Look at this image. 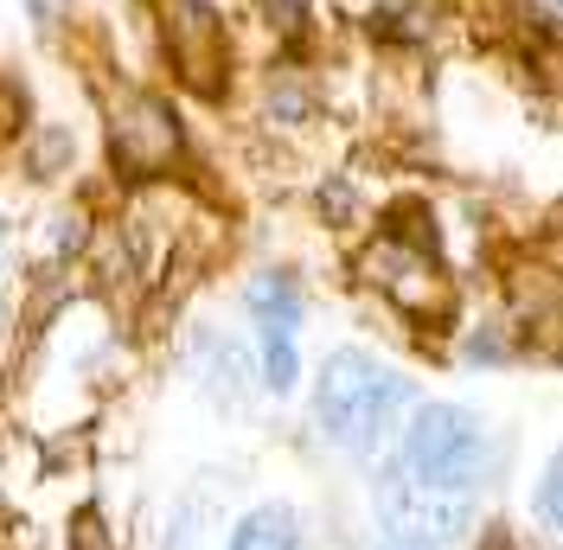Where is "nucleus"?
<instances>
[{
	"mask_svg": "<svg viewBox=\"0 0 563 550\" xmlns=\"http://www.w3.org/2000/svg\"><path fill=\"white\" fill-rule=\"evenodd\" d=\"M538 506H544V525H558V468H551L544 486H538Z\"/></svg>",
	"mask_w": 563,
	"mask_h": 550,
	"instance_id": "423d86ee",
	"label": "nucleus"
},
{
	"mask_svg": "<svg viewBox=\"0 0 563 550\" xmlns=\"http://www.w3.org/2000/svg\"><path fill=\"white\" fill-rule=\"evenodd\" d=\"M378 518H385V531L397 544L435 550V544H455L474 525V493H449V486H422L410 474H385L378 481Z\"/></svg>",
	"mask_w": 563,
	"mask_h": 550,
	"instance_id": "7ed1b4c3",
	"label": "nucleus"
},
{
	"mask_svg": "<svg viewBox=\"0 0 563 550\" xmlns=\"http://www.w3.org/2000/svg\"><path fill=\"white\" fill-rule=\"evenodd\" d=\"M263 378H269V391H295V333L288 327H263Z\"/></svg>",
	"mask_w": 563,
	"mask_h": 550,
	"instance_id": "39448f33",
	"label": "nucleus"
},
{
	"mask_svg": "<svg viewBox=\"0 0 563 550\" xmlns=\"http://www.w3.org/2000/svg\"><path fill=\"white\" fill-rule=\"evenodd\" d=\"M410 410V378H397L390 365H378L372 352H333L320 365L314 416L320 436L346 454H378L385 436L397 429V416Z\"/></svg>",
	"mask_w": 563,
	"mask_h": 550,
	"instance_id": "f257e3e1",
	"label": "nucleus"
},
{
	"mask_svg": "<svg viewBox=\"0 0 563 550\" xmlns=\"http://www.w3.org/2000/svg\"><path fill=\"white\" fill-rule=\"evenodd\" d=\"M231 550H295V513L288 506H256L231 531Z\"/></svg>",
	"mask_w": 563,
	"mask_h": 550,
	"instance_id": "20e7f679",
	"label": "nucleus"
},
{
	"mask_svg": "<svg viewBox=\"0 0 563 550\" xmlns=\"http://www.w3.org/2000/svg\"><path fill=\"white\" fill-rule=\"evenodd\" d=\"M487 468V429L481 416L461 404H422L404 429V474L422 486H449V493H474Z\"/></svg>",
	"mask_w": 563,
	"mask_h": 550,
	"instance_id": "f03ea898",
	"label": "nucleus"
}]
</instances>
